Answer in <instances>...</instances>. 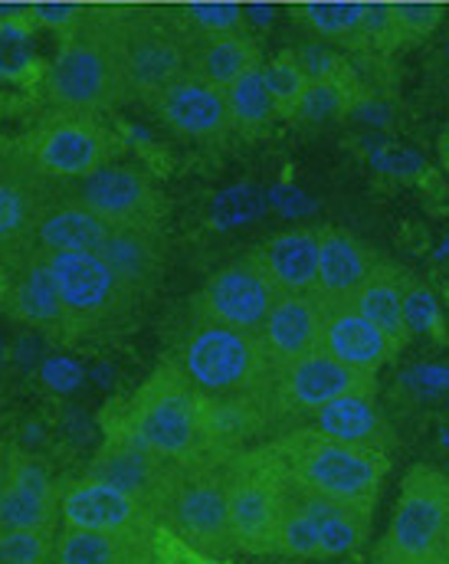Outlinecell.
<instances>
[{
	"label": "cell",
	"mask_w": 449,
	"mask_h": 564,
	"mask_svg": "<svg viewBox=\"0 0 449 564\" xmlns=\"http://www.w3.org/2000/svg\"><path fill=\"white\" fill-rule=\"evenodd\" d=\"M106 436H122L171 463H194L204 453L200 391L174 358L161 361L149 381L125 401L106 408Z\"/></svg>",
	"instance_id": "cell-1"
},
{
	"label": "cell",
	"mask_w": 449,
	"mask_h": 564,
	"mask_svg": "<svg viewBox=\"0 0 449 564\" xmlns=\"http://www.w3.org/2000/svg\"><path fill=\"white\" fill-rule=\"evenodd\" d=\"M270 446L286 463V473L296 486L374 516L381 486L391 469L387 453L341 443L318 433L315 426L286 430L273 436Z\"/></svg>",
	"instance_id": "cell-2"
},
{
	"label": "cell",
	"mask_w": 449,
	"mask_h": 564,
	"mask_svg": "<svg viewBox=\"0 0 449 564\" xmlns=\"http://www.w3.org/2000/svg\"><path fill=\"white\" fill-rule=\"evenodd\" d=\"M40 86L56 112L99 119L116 109L129 96L116 23H83L66 33Z\"/></svg>",
	"instance_id": "cell-3"
},
{
	"label": "cell",
	"mask_w": 449,
	"mask_h": 564,
	"mask_svg": "<svg viewBox=\"0 0 449 564\" xmlns=\"http://www.w3.org/2000/svg\"><path fill=\"white\" fill-rule=\"evenodd\" d=\"M174 361L207 398L276 394V365L256 332L194 315Z\"/></svg>",
	"instance_id": "cell-4"
},
{
	"label": "cell",
	"mask_w": 449,
	"mask_h": 564,
	"mask_svg": "<svg viewBox=\"0 0 449 564\" xmlns=\"http://www.w3.org/2000/svg\"><path fill=\"white\" fill-rule=\"evenodd\" d=\"M289 499V473L270 443L227 456V502L237 552L276 555Z\"/></svg>",
	"instance_id": "cell-5"
},
{
	"label": "cell",
	"mask_w": 449,
	"mask_h": 564,
	"mask_svg": "<svg viewBox=\"0 0 449 564\" xmlns=\"http://www.w3.org/2000/svg\"><path fill=\"white\" fill-rule=\"evenodd\" d=\"M154 519L194 549L230 558L237 542L227 502V459L200 456L194 463H177Z\"/></svg>",
	"instance_id": "cell-6"
},
{
	"label": "cell",
	"mask_w": 449,
	"mask_h": 564,
	"mask_svg": "<svg viewBox=\"0 0 449 564\" xmlns=\"http://www.w3.org/2000/svg\"><path fill=\"white\" fill-rule=\"evenodd\" d=\"M434 562H449V473L420 463L401 482L397 509L374 564Z\"/></svg>",
	"instance_id": "cell-7"
},
{
	"label": "cell",
	"mask_w": 449,
	"mask_h": 564,
	"mask_svg": "<svg viewBox=\"0 0 449 564\" xmlns=\"http://www.w3.org/2000/svg\"><path fill=\"white\" fill-rule=\"evenodd\" d=\"M46 263L63 302L66 338L106 335L129 322L139 295L99 253H46Z\"/></svg>",
	"instance_id": "cell-8"
},
{
	"label": "cell",
	"mask_w": 449,
	"mask_h": 564,
	"mask_svg": "<svg viewBox=\"0 0 449 564\" xmlns=\"http://www.w3.org/2000/svg\"><path fill=\"white\" fill-rule=\"evenodd\" d=\"M119 36V56L129 96H139L145 102H154L167 86L194 73V46L190 40L154 17H135L125 23H116Z\"/></svg>",
	"instance_id": "cell-9"
},
{
	"label": "cell",
	"mask_w": 449,
	"mask_h": 564,
	"mask_svg": "<svg viewBox=\"0 0 449 564\" xmlns=\"http://www.w3.org/2000/svg\"><path fill=\"white\" fill-rule=\"evenodd\" d=\"M116 154V135L96 116L56 112L23 141V158L46 177H86L109 164Z\"/></svg>",
	"instance_id": "cell-10"
},
{
	"label": "cell",
	"mask_w": 449,
	"mask_h": 564,
	"mask_svg": "<svg viewBox=\"0 0 449 564\" xmlns=\"http://www.w3.org/2000/svg\"><path fill=\"white\" fill-rule=\"evenodd\" d=\"M280 295L283 292L260 270V263L250 253L243 260L227 263L200 285L194 299V315L260 335Z\"/></svg>",
	"instance_id": "cell-11"
},
{
	"label": "cell",
	"mask_w": 449,
	"mask_h": 564,
	"mask_svg": "<svg viewBox=\"0 0 449 564\" xmlns=\"http://www.w3.org/2000/svg\"><path fill=\"white\" fill-rule=\"evenodd\" d=\"M76 200L102 217L109 227H157L164 220V197L157 184L135 164H102L79 181Z\"/></svg>",
	"instance_id": "cell-12"
},
{
	"label": "cell",
	"mask_w": 449,
	"mask_h": 564,
	"mask_svg": "<svg viewBox=\"0 0 449 564\" xmlns=\"http://www.w3.org/2000/svg\"><path fill=\"white\" fill-rule=\"evenodd\" d=\"M59 522L63 529L106 535H151L157 525L154 512L142 499L92 476L59 482Z\"/></svg>",
	"instance_id": "cell-13"
},
{
	"label": "cell",
	"mask_w": 449,
	"mask_h": 564,
	"mask_svg": "<svg viewBox=\"0 0 449 564\" xmlns=\"http://www.w3.org/2000/svg\"><path fill=\"white\" fill-rule=\"evenodd\" d=\"M286 421L276 394H237L207 398L200 394V436L207 456H233L256 443H270Z\"/></svg>",
	"instance_id": "cell-14"
},
{
	"label": "cell",
	"mask_w": 449,
	"mask_h": 564,
	"mask_svg": "<svg viewBox=\"0 0 449 564\" xmlns=\"http://www.w3.org/2000/svg\"><path fill=\"white\" fill-rule=\"evenodd\" d=\"M354 391H374V378L341 365L338 358L325 355L321 348L280 368V375H276V404L286 421L305 417V414L311 417L325 404H331L344 394H354Z\"/></svg>",
	"instance_id": "cell-15"
},
{
	"label": "cell",
	"mask_w": 449,
	"mask_h": 564,
	"mask_svg": "<svg viewBox=\"0 0 449 564\" xmlns=\"http://www.w3.org/2000/svg\"><path fill=\"white\" fill-rule=\"evenodd\" d=\"M154 109H157L161 122L184 139L213 141L233 132L223 86H213L197 73H187L184 79L167 86L154 99Z\"/></svg>",
	"instance_id": "cell-16"
},
{
	"label": "cell",
	"mask_w": 449,
	"mask_h": 564,
	"mask_svg": "<svg viewBox=\"0 0 449 564\" xmlns=\"http://www.w3.org/2000/svg\"><path fill=\"white\" fill-rule=\"evenodd\" d=\"M177 463L151 453L145 446L132 443V440H122V436H106V443L99 446V453L92 456L86 476L92 479H102L135 499H142L151 512L157 509L171 476H174Z\"/></svg>",
	"instance_id": "cell-17"
},
{
	"label": "cell",
	"mask_w": 449,
	"mask_h": 564,
	"mask_svg": "<svg viewBox=\"0 0 449 564\" xmlns=\"http://www.w3.org/2000/svg\"><path fill=\"white\" fill-rule=\"evenodd\" d=\"M59 519V486L43 463L13 446L10 476L0 489V529H33L56 532Z\"/></svg>",
	"instance_id": "cell-18"
},
{
	"label": "cell",
	"mask_w": 449,
	"mask_h": 564,
	"mask_svg": "<svg viewBox=\"0 0 449 564\" xmlns=\"http://www.w3.org/2000/svg\"><path fill=\"white\" fill-rule=\"evenodd\" d=\"M318 348L341 365L361 371V375H377L391 358H397V348L387 341V335L368 322L351 302H325V318H321V341Z\"/></svg>",
	"instance_id": "cell-19"
},
{
	"label": "cell",
	"mask_w": 449,
	"mask_h": 564,
	"mask_svg": "<svg viewBox=\"0 0 449 564\" xmlns=\"http://www.w3.org/2000/svg\"><path fill=\"white\" fill-rule=\"evenodd\" d=\"M321 318H325V302L315 292H283L276 299V305L266 315V325L260 332V338L276 365V375H280V368L318 351Z\"/></svg>",
	"instance_id": "cell-20"
},
{
	"label": "cell",
	"mask_w": 449,
	"mask_h": 564,
	"mask_svg": "<svg viewBox=\"0 0 449 564\" xmlns=\"http://www.w3.org/2000/svg\"><path fill=\"white\" fill-rule=\"evenodd\" d=\"M7 308L13 318L40 328V332H50V335H59L66 338V315H63V302H59V292H56V282L50 273V263H46V253L33 250L13 273V282L7 285V295H3Z\"/></svg>",
	"instance_id": "cell-21"
},
{
	"label": "cell",
	"mask_w": 449,
	"mask_h": 564,
	"mask_svg": "<svg viewBox=\"0 0 449 564\" xmlns=\"http://www.w3.org/2000/svg\"><path fill=\"white\" fill-rule=\"evenodd\" d=\"M377 267V257L344 230L321 227L318 230V276L315 295L321 302H348L361 282Z\"/></svg>",
	"instance_id": "cell-22"
},
{
	"label": "cell",
	"mask_w": 449,
	"mask_h": 564,
	"mask_svg": "<svg viewBox=\"0 0 449 564\" xmlns=\"http://www.w3.org/2000/svg\"><path fill=\"white\" fill-rule=\"evenodd\" d=\"M368 322H374L397 355L410 345V322H407V276L391 263H377L361 289L348 299Z\"/></svg>",
	"instance_id": "cell-23"
},
{
	"label": "cell",
	"mask_w": 449,
	"mask_h": 564,
	"mask_svg": "<svg viewBox=\"0 0 449 564\" xmlns=\"http://www.w3.org/2000/svg\"><path fill=\"white\" fill-rule=\"evenodd\" d=\"M311 426L341 443H354V446H368V449H381V453H387L394 446L391 423L377 411L374 391H354V394H344V398L325 404L318 414H311Z\"/></svg>",
	"instance_id": "cell-24"
},
{
	"label": "cell",
	"mask_w": 449,
	"mask_h": 564,
	"mask_svg": "<svg viewBox=\"0 0 449 564\" xmlns=\"http://www.w3.org/2000/svg\"><path fill=\"white\" fill-rule=\"evenodd\" d=\"M109 230L112 227L102 217H96L89 207H83L79 200L59 204L40 214L30 227L33 250L40 253H99Z\"/></svg>",
	"instance_id": "cell-25"
},
{
	"label": "cell",
	"mask_w": 449,
	"mask_h": 564,
	"mask_svg": "<svg viewBox=\"0 0 449 564\" xmlns=\"http://www.w3.org/2000/svg\"><path fill=\"white\" fill-rule=\"evenodd\" d=\"M260 270L280 292H315L318 276V230H289L270 237L253 250Z\"/></svg>",
	"instance_id": "cell-26"
},
{
	"label": "cell",
	"mask_w": 449,
	"mask_h": 564,
	"mask_svg": "<svg viewBox=\"0 0 449 564\" xmlns=\"http://www.w3.org/2000/svg\"><path fill=\"white\" fill-rule=\"evenodd\" d=\"M289 492L318 525V558H341L358 552L371 535V516L335 499L315 496L289 479Z\"/></svg>",
	"instance_id": "cell-27"
},
{
	"label": "cell",
	"mask_w": 449,
	"mask_h": 564,
	"mask_svg": "<svg viewBox=\"0 0 449 564\" xmlns=\"http://www.w3.org/2000/svg\"><path fill=\"white\" fill-rule=\"evenodd\" d=\"M99 257L135 295L151 292L161 276V230L157 227H112Z\"/></svg>",
	"instance_id": "cell-28"
},
{
	"label": "cell",
	"mask_w": 449,
	"mask_h": 564,
	"mask_svg": "<svg viewBox=\"0 0 449 564\" xmlns=\"http://www.w3.org/2000/svg\"><path fill=\"white\" fill-rule=\"evenodd\" d=\"M56 564H151V535H106L63 529L53 549Z\"/></svg>",
	"instance_id": "cell-29"
},
{
	"label": "cell",
	"mask_w": 449,
	"mask_h": 564,
	"mask_svg": "<svg viewBox=\"0 0 449 564\" xmlns=\"http://www.w3.org/2000/svg\"><path fill=\"white\" fill-rule=\"evenodd\" d=\"M46 73V63L36 50V26L23 10L0 13V83L7 86H40Z\"/></svg>",
	"instance_id": "cell-30"
},
{
	"label": "cell",
	"mask_w": 449,
	"mask_h": 564,
	"mask_svg": "<svg viewBox=\"0 0 449 564\" xmlns=\"http://www.w3.org/2000/svg\"><path fill=\"white\" fill-rule=\"evenodd\" d=\"M263 63V53L250 33H223L207 36L194 53V73L213 86H230L243 73Z\"/></svg>",
	"instance_id": "cell-31"
},
{
	"label": "cell",
	"mask_w": 449,
	"mask_h": 564,
	"mask_svg": "<svg viewBox=\"0 0 449 564\" xmlns=\"http://www.w3.org/2000/svg\"><path fill=\"white\" fill-rule=\"evenodd\" d=\"M361 99H364V89H361V79L354 76V69H348L341 76H331V79H311L305 86V93H302L296 112H293V122L321 126V122L341 119Z\"/></svg>",
	"instance_id": "cell-32"
},
{
	"label": "cell",
	"mask_w": 449,
	"mask_h": 564,
	"mask_svg": "<svg viewBox=\"0 0 449 564\" xmlns=\"http://www.w3.org/2000/svg\"><path fill=\"white\" fill-rule=\"evenodd\" d=\"M227 93V106H230V119H233V129L247 132V135H256L263 129H270L280 116V106L263 79V63L253 66L250 73H243L240 79H233L230 86H223Z\"/></svg>",
	"instance_id": "cell-33"
},
{
	"label": "cell",
	"mask_w": 449,
	"mask_h": 564,
	"mask_svg": "<svg viewBox=\"0 0 449 564\" xmlns=\"http://www.w3.org/2000/svg\"><path fill=\"white\" fill-rule=\"evenodd\" d=\"M299 20L305 26H311L321 40L331 43H344L351 50H358L361 43V23H364V3H351V0H311L296 7Z\"/></svg>",
	"instance_id": "cell-34"
},
{
	"label": "cell",
	"mask_w": 449,
	"mask_h": 564,
	"mask_svg": "<svg viewBox=\"0 0 449 564\" xmlns=\"http://www.w3.org/2000/svg\"><path fill=\"white\" fill-rule=\"evenodd\" d=\"M263 79L280 106V116L283 119H293L296 106H299L302 93L308 86V76L302 73L299 59H296V50L293 53H280L273 56L270 63H263Z\"/></svg>",
	"instance_id": "cell-35"
},
{
	"label": "cell",
	"mask_w": 449,
	"mask_h": 564,
	"mask_svg": "<svg viewBox=\"0 0 449 564\" xmlns=\"http://www.w3.org/2000/svg\"><path fill=\"white\" fill-rule=\"evenodd\" d=\"M276 555H289V558H318V525L315 519L302 509L299 502L286 499V516L280 525V539H276Z\"/></svg>",
	"instance_id": "cell-36"
},
{
	"label": "cell",
	"mask_w": 449,
	"mask_h": 564,
	"mask_svg": "<svg viewBox=\"0 0 449 564\" xmlns=\"http://www.w3.org/2000/svg\"><path fill=\"white\" fill-rule=\"evenodd\" d=\"M184 20L204 33V36H223V33H243L247 26V7L230 0H197L184 7Z\"/></svg>",
	"instance_id": "cell-37"
},
{
	"label": "cell",
	"mask_w": 449,
	"mask_h": 564,
	"mask_svg": "<svg viewBox=\"0 0 449 564\" xmlns=\"http://www.w3.org/2000/svg\"><path fill=\"white\" fill-rule=\"evenodd\" d=\"M53 549H56V532L0 529V564H50Z\"/></svg>",
	"instance_id": "cell-38"
},
{
	"label": "cell",
	"mask_w": 449,
	"mask_h": 564,
	"mask_svg": "<svg viewBox=\"0 0 449 564\" xmlns=\"http://www.w3.org/2000/svg\"><path fill=\"white\" fill-rule=\"evenodd\" d=\"M33 197L23 184L0 181V247L23 237L33 227Z\"/></svg>",
	"instance_id": "cell-39"
},
{
	"label": "cell",
	"mask_w": 449,
	"mask_h": 564,
	"mask_svg": "<svg viewBox=\"0 0 449 564\" xmlns=\"http://www.w3.org/2000/svg\"><path fill=\"white\" fill-rule=\"evenodd\" d=\"M151 564H233L230 558L210 555L194 549L190 542H184L180 535H174L167 525H154L151 529Z\"/></svg>",
	"instance_id": "cell-40"
},
{
	"label": "cell",
	"mask_w": 449,
	"mask_h": 564,
	"mask_svg": "<svg viewBox=\"0 0 449 564\" xmlns=\"http://www.w3.org/2000/svg\"><path fill=\"white\" fill-rule=\"evenodd\" d=\"M26 17L33 20L36 30H53V33H73L76 26L86 23V10L83 3H69V0H50V3H30Z\"/></svg>",
	"instance_id": "cell-41"
},
{
	"label": "cell",
	"mask_w": 449,
	"mask_h": 564,
	"mask_svg": "<svg viewBox=\"0 0 449 564\" xmlns=\"http://www.w3.org/2000/svg\"><path fill=\"white\" fill-rule=\"evenodd\" d=\"M394 17H397L401 40L417 43V40L430 36L440 26L443 7L440 3H394Z\"/></svg>",
	"instance_id": "cell-42"
},
{
	"label": "cell",
	"mask_w": 449,
	"mask_h": 564,
	"mask_svg": "<svg viewBox=\"0 0 449 564\" xmlns=\"http://www.w3.org/2000/svg\"><path fill=\"white\" fill-rule=\"evenodd\" d=\"M296 59H299L302 73L308 76V83L311 79H331V76H341V73L351 69L335 50H328L321 43H305V46H299L296 50Z\"/></svg>",
	"instance_id": "cell-43"
},
{
	"label": "cell",
	"mask_w": 449,
	"mask_h": 564,
	"mask_svg": "<svg viewBox=\"0 0 449 564\" xmlns=\"http://www.w3.org/2000/svg\"><path fill=\"white\" fill-rule=\"evenodd\" d=\"M407 322H410V332H417V328H430V332H437V335L443 332L430 292L420 289L414 280H407Z\"/></svg>",
	"instance_id": "cell-44"
},
{
	"label": "cell",
	"mask_w": 449,
	"mask_h": 564,
	"mask_svg": "<svg viewBox=\"0 0 449 564\" xmlns=\"http://www.w3.org/2000/svg\"><path fill=\"white\" fill-rule=\"evenodd\" d=\"M10 456H13V446L0 443V489L7 486V476H10Z\"/></svg>",
	"instance_id": "cell-45"
},
{
	"label": "cell",
	"mask_w": 449,
	"mask_h": 564,
	"mask_svg": "<svg viewBox=\"0 0 449 564\" xmlns=\"http://www.w3.org/2000/svg\"><path fill=\"white\" fill-rule=\"evenodd\" d=\"M273 13H276L273 7H247V20L253 17L256 23H270V20H273Z\"/></svg>",
	"instance_id": "cell-46"
},
{
	"label": "cell",
	"mask_w": 449,
	"mask_h": 564,
	"mask_svg": "<svg viewBox=\"0 0 449 564\" xmlns=\"http://www.w3.org/2000/svg\"><path fill=\"white\" fill-rule=\"evenodd\" d=\"M440 161H443V171L449 174V139L447 135L440 139Z\"/></svg>",
	"instance_id": "cell-47"
},
{
	"label": "cell",
	"mask_w": 449,
	"mask_h": 564,
	"mask_svg": "<svg viewBox=\"0 0 449 564\" xmlns=\"http://www.w3.org/2000/svg\"><path fill=\"white\" fill-rule=\"evenodd\" d=\"M0 122H3V99H0Z\"/></svg>",
	"instance_id": "cell-48"
},
{
	"label": "cell",
	"mask_w": 449,
	"mask_h": 564,
	"mask_svg": "<svg viewBox=\"0 0 449 564\" xmlns=\"http://www.w3.org/2000/svg\"><path fill=\"white\" fill-rule=\"evenodd\" d=\"M434 564H449V562H434Z\"/></svg>",
	"instance_id": "cell-49"
},
{
	"label": "cell",
	"mask_w": 449,
	"mask_h": 564,
	"mask_svg": "<svg viewBox=\"0 0 449 564\" xmlns=\"http://www.w3.org/2000/svg\"><path fill=\"white\" fill-rule=\"evenodd\" d=\"M443 135H447V139H449V129H447V132H443Z\"/></svg>",
	"instance_id": "cell-50"
},
{
	"label": "cell",
	"mask_w": 449,
	"mask_h": 564,
	"mask_svg": "<svg viewBox=\"0 0 449 564\" xmlns=\"http://www.w3.org/2000/svg\"><path fill=\"white\" fill-rule=\"evenodd\" d=\"M447 305H449V292H447Z\"/></svg>",
	"instance_id": "cell-51"
}]
</instances>
